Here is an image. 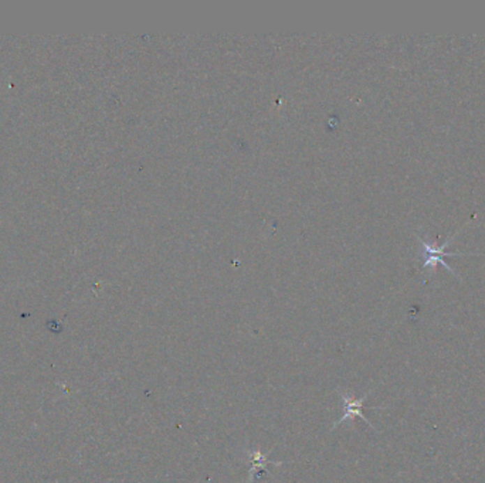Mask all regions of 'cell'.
I'll use <instances>...</instances> for the list:
<instances>
[{"instance_id":"1","label":"cell","mask_w":485,"mask_h":483,"mask_svg":"<svg viewBox=\"0 0 485 483\" xmlns=\"http://www.w3.org/2000/svg\"><path fill=\"white\" fill-rule=\"evenodd\" d=\"M456 236H457V233L452 237V238H449L446 243H443L442 245H437V244H433V243H430V241H426V240H423V238H420V237H417V240H419V243L421 244V247H423V258H424V262H423V267L424 268H435L437 266H438V263H442V266L445 267V268H447L449 270V273L450 274H453V275H456V277H458L457 275V273L449 266V263L443 259L445 256H454V255H470V254H464V252H446L445 250H446V247L456 238Z\"/></svg>"},{"instance_id":"2","label":"cell","mask_w":485,"mask_h":483,"mask_svg":"<svg viewBox=\"0 0 485 483\" xmlns=\"http://www.w3.org/2000/svg\"><path fill=\"white\" fill-rule=\"evenodd\" d=\"M365 399H366V395H365V397H362V399L348 397V395H343V397H342V400H343V417L336 422V425L341 424V422H343L345 420L357 418V417H361L362 420H365V421L371 425V422L368 421V418L362 414V406H364L362 403L365 401Z\"/></svg>"}]
</instances>
